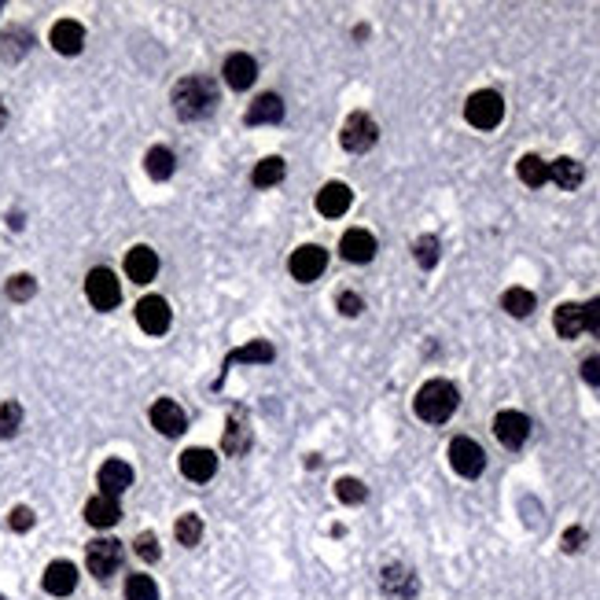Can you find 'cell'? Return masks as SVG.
<instances>
[{
    "instance_id": "52a82bcc",
    "label": "cell",
    "mask_w": 600,
    "mask_h": 600,
    "mask_svg": "<svg viewBox=\"0 0 600 600\" xmlns=\"http://www.w3.org/2000/svg\"><path fill=\"white\" fill-rule=\"evenodd\" d=\"M85 564H89V571L96 574V579H111V574L118 571V564H122V545L114 538H96L89 545V553H85Z\"/></svg>"
},
{
    "instance_id": "7a4b0ae2",
    "label": "cell",
    "mask_w": 600,
    "mask_h": 600,
    "mask_svg": "<svg viewBox=\"0 0 600 600\" xmlns=\"http://www.w3.org/2000/svg\"><path fill=\"white\" fill-rule=\"evenodd\" d=\"M214 85L207 78H185L173 89V107H178L181 118H207L214 111Z\"/></svg>"
},
{
    "instance_id": "d6a6232c",
    "label": "cell",
    "mask_w": 600,
    "mask_h": 600,
    "mask_svg": "<svg viewBox=\"0 0 600 600\" xmlns=\"http://www.w3.org/2000/svg\"><path fill=\"white\" fill-rule=\"evenodd\" d=\"M413 255H416L420 269H435L438 265V240L435 236H420L416 247H413Z\"/></svg>"
},
{
    "instance_id": "2e32d148",
    "label": "cell",
    "mask_w": 600,
    "mask_h": 600,
    "mask_svg": "<svg viewBox=\"0 0 600 600\" xmlns=\"http://www.w3.org/2000/svg\"><path fill=\"white\" fill-rule=\"evenodd\" d=\"M339 251L346 262H372V255H376V236L365 229H350L339 240Z\"/></svg>"
},
{
    "instance_id": "6da1fadb",
    "label": "cell",
    "mask_w": 600,
    "mask_h": 600,
    "mask_svg": "<svg viewBox=\"0 0 600 600\" xmlns=\"http://www.w3.org/2000/svg\"><path fill=\"white\" fill-rule=\"evenodd\" d=\"M457 409V387L446 380H431L416 391V416L428 423H442Z\"/></svg>"
},
{
    "instance_id": "e0dca14e",
    "label": "cell",
    "mask_w": 600,
    "mask_h": 600,
    "mask_svg": "<svg viewBox=\"0 0 600 600\" xmlns=\"http://www.w3.org/2000/svg\"><path fill=\"white\" fill-rule=\"evenodd\" d=\"M74 586H78V567L67 564V560L48 564V571H44V589L48 593H52V596H70Z\"/></svg>"
},
{
    "instance_id": "ee69618b",
    "label": "cell",
    "mask_w": 600,
    "mask_h": 600,
    "mask_svg": "<svg viewBox=\"0 0 600 600\" xmlns=\"http://www.w3.org/2000/svg\"><path fill=\"white\" fill-rule=\"evenodd\" d=\"M4 122H8V111H4V99H0V130H4Z\"/></svg>"
},
{
    "instance_id": "60d3db41",
    "label": "cell",
    "mask_w": 600,
    "mask_h": 600,
    "mask_svg": "<svg viewBox=\"0 0 600 600\" xmlns=\"http://www.w3.org/2000/svg\"><path fill=\"white\" fill-rule=\"evenodd\" d=\"M582 380L589 387H600V358H586L582 361Z\"/></svg>"
},
{
    "instance_id": "d6986e66",
    "label": "cell",
    "mask_w": 600,
    "mask_h": 600,
    "mask_svg": "<svg viewBox=\"0 0 600 600\" xmlns=\"http://www.w3.org/2000/svg\"><path fill=\"white\" fill-rule=\"evenodd\" d=\"M82 44H85V30L78 27L74 19H59L56 27H52V48L63 56H78L82 52Z\"/></svg>"
},
{
    "instance_id": "277c9868",
    "label": "cell",
    "mask_w": 600,
    "mask_h": 600,
    "mask_svg": "<svg viewBox=\"0 0 600 600\" xmlns=\"http://www.w3.org/2000/svg\"><path fill=\"white\" fill-rule=\"evenodd\" d=\"M449 464H454V471L464 475V479H475V475H483V468H486V454L475 438L461 435V438L449 442Z\"/></svg>"
},
{
    "instance_id": "484cf974",
    "label": "cell",
    "mask_w": 600,
    "mask_h": 600,
    "mask_svg": "<svg viewBox=\"0 0 600 600\" xmlns=\"http://www.w3.org/2000/svg\"><path fill=\"white\" fill-rule=\"evenodd\" d=\"M284 173H288V162H284V159H262V162L255 166V173H251V181H255L258 188H272V185L284 181Z\"/></svg>"
},
{
    "instance_id": "b9f144b4",
    "label": "cell",
    "mask_w": 600,
    "mask_h": 600,
    "mask_svg": "<svg viewBox=\"0 0 600 600\" xmlns=\"http://www.w3.org/2000/svg\"><path fill=\"white\" fill-rule=\"evenodd\" d=\"M339 313L358 317V313H361V298H358V295H350V291H343V295H339Z\"/></svg>"
},
{
    "instance_id": "9a60e30c",
    "label": "cell",
    "mask_w": 600,
    "mask_h": 600,
    "mask_svg": "<svg viewBox=\"0 0 600 600\" xmlns=\"http://www.w3.org/2000/svg\"><path fill=\"white\" fill-rule=\"evenodd\" d=\"M130 486H133V468L126 461H107L104 468H99V493L118 497V493H126Z\"/></svg>"
},
{
    "instance_id": "ffe728a7",
    "label": "cell",
    "mask_w": 600,
    "mask_h": 600,
    "mask_svg": "<svg viewBox=\"0 0 600 600\" xmlns=\"http://www.w3.org/2000/svg\"><path fill=\"white\" fill-rule=\"evenodd\" d=\"M284 118V99L277 92H262L251 107H247V122L251 126H272V122Z\"/></svg>"
},
{
    "instance_id": "4dcf8cb0",
    "label": "cell",
    "mask_w": 600,
    "mask_h": 600,
    "mask_svg": "<svg viewBox=\"0 0 600 600\" xmlns=\"http://www.w3.org/2000/svg\"><path fill=\"white\" fill-rule=\"evenodd\" d=\"M126 600H159V586L147 574H130L126 579Z\"/></svg>"
},
{
    "instance_id": "5b68a950",
    "label": "cell",
    "mask_w": 600,
    "mask_h": 600,
    "mask_svg": "<svg viewBox=\"0 0 600 600\" xmlns=\"http://www.w3.org/2000/svg\"><path fill=\"white\" fill-rule=\"evenodd\" d=\"M339 140H343L346 152L361 155V152H368V147L376 144V122H372L368 114H361V111H358V114H350V118L343 122Z\"/></svg>"
},
{
    "instance_id": "f546056e",
    "label": "cell",
    "mask_w": 600,
    "mask_h": 600,
    "mask_svg": "<svg viewBox=\"0 0 600 600\" xmlns=\"http://www.w3.org/2000/svg\"><path fill=\"white\" fill-rule=\"evenodd\" d=\"M144 166H147V173H152L155 181H166L170 173H173V152H170V147H152L147 159H144Z\"/></svg>"
},
{
    "instance_id": "4fadbf2b",
    "label": "cell",
    "mask_w": 600,
    "mask_h": 600,
    "mask_svg": "<svg viewBox=\"0 0 600 600\" xmlns=\"http://www.w3.org/2000/svg\"><path fill=\"white\" fill-rule=\"evenodd\" d=\"M155 272H159V258H155L152 247H133V251L126 255V277L133 284H152Z\"/></svg>"
},
{
    "instance_id": "ac0fdd59",
    "label": "cell",
    "mask_w": 600,
    "mask_h": 600,
    "mask_svg": "<svg viewBox=\"0 0 600 600\" xmlns=\"http://www.w3.org/2000/svg\"><path fill=\"white\" fill-rule=\"evenodd\" d=\"M255 78H258V63H255L251 56L236 52V56L225 59V82H229L233 89H240V92H243V89H251Z\"/></svg>"
},
{
    "instance_id": "74e56055",
    "label": "cell",
    "mask_w": 600,
    "mask_h": 600,
    "mask_svg": "<svg viewBox=\"0 0 600 600\" xmlns=\"http://www.w3.org/2000/svg\"><path fill=\"white\" fill-rule=\"evenodd\" d=\"M582 328L600 336V298H589V303L582 306Z\"/></svg>"
},
{
    "instance_id": "d4e9b609",
    "label": "cell",
    "mask_w": 600,
    "mask_h": 600,
    "mask_svg": "<svg viewBox=\"0 0 600 600\" xmlns=\"http://www.w3.org/2000/svg\"><path fill=\"white\" fill-rule=\"evenodd\" d=\"M553 324H557V332H560V339H579L586 328H582V306H574V303H564V306H557V317H553Z\"/></svg>"
},
{
    "instance_id": "3957f363",
    "label": "cell",
    "mask_w": 600,
    "mask_h": 600,
    "mask_svg": "<svg viewBox=\"0 0 600 600\" xmlns=\"http://www.w3.org/2000/svg\"><path fill=\"white\" fill-rule=\"evenodd\" d=\"M464 118L471 122L475 130H493L497 122L505 118V99L497 96V92H490V89H483V92H475L468 104H464Z\"/></svg>"
},
{
    "instance_id": "83f0119b",
    "label": "cell",
    "mask_w": 600,
    "mask_h": 600,
    "mask_svg": "<svg viewBox=\"0 0 600 600\" xmlns=\"http://www.w3.org/2000/svg\"><path fill=\"white\" fill-rule=\"evenodd\" d=\"M221 446H225V454L229 457H240L247 446H251V431L243 428V420H233L229 428H225V438H221Z\"/></svg>"
},
{
    "instance_id": "cb8c5ba5",
    "label": "cell",
    "mask_w": 600,
    "mask_h": 600,
    "mask_svg": "<svg viewBox=\"0 0 600 600\" xmlns=\"http://www.w3.org/2000/svg\"><path fill=\"white\" fill-rule=\"evenodd\" d=\"M582 178H586V170H582V162L579 159H557V162H549V181L553 185H560L564 192H571V188H579L582 185Z\"/></svg>"
},
{
    "instance_id": "44dd1931",
    "label": "cell",
    "mask_w": 600,
    "mask_h": 600,
    "mask_svg": "<svg viewBox=\"0 0 600 600\" xmlns=\"http://www.w3.org/2000/svg\"><path fill=\"white\" fill-rule=\"evenodd\" d=\"M118 516H122V509H118V497H107V493L92 497V501L85 505V519L92 523V527H99V531L114 527V523H118Z\"/></svg>"
},
{
    "instance_id": "8fae6325",
    "label": "cell",
    "mask_w": 600,
    "mask_h": 600,
    "mask_svg": "<svg viewBox=\"0 0 600 600\" xmlns=\"http://www.w3.org/2000/svg\"><path fill=\"white\" fill-rule=\"evenodd\" d=\"M152 428L166 438H178L185 428H188V420H185V409L178 402H170V398H162V402L152 406Z\"/></svg>"
},
{
    "instance_id": "9c48e42d",
    "label": "cell",
    "mask_w": 600,
    "mask_h": 600,
    "mask_svg": "<svg viewBox=\"0 0 600 600\" xmlns=\"http://www.w3.org/2000/svg\"><path fill=\"white\" fill-rule=\"evenodd\" d=\"M324 265H328V255H324V247L317 243H306V247H298V251L291 255V277L295 280H303V284H313Z\"/></svg>"
},
{
    "instance_id": "f1b7e54d",
    "label": "cell",
    "mask_w": 600,
    "mask_h": 600,
    "mask_svg": "<svg viewBox=\"0 0 600 600\" xmlns=\"http://www.w3.org/2000/svg\"><path fill=\"white\" fill-rule=\"evenodd\" d=\"M501 306H505L512 317H527V313H534V295H531L527 288H509L505 298H501Z\"/></svg>"
},
{
    "instance_id": "7402d4cb",
    "label": "cell",
    "mask_w": 600,
    "mask_h": 600,
    "mask_svg": "<svg viewBox=\"0 0 600 600\" xmlns=\"http://www.w3.org/2000/svg\"><path fill=\"white\" fill-rule=\"evenodd\" d=\"M277 358V350H272V343H265V339H255V343H247V346H236L229 358H225V365L221 368H233V365H240V361H247V365H265V361H272Z\"/></svg>"
},
{
    "instance_id": "7c38bea8",
    "label": "cell",
    "mask_w": 600,
    "mask_h": 600,
    "mask_svg": "<svg viewBox=\"0 0 600 600\" xmlns=\"http://www.w3.org/2000/svg\"><path fill=\"white\" fill-rule=\"evenodd\" d=\"M214 471H217V457L210 454V449H185L181 454V475L192 483H207L214 479Z\"/></svg>"
},
{
    "instance_id": "8992f818",
    "label": "cell",
    "mask_w": 600,
    "mask_h": 600,
    "mask_svg": "<svg viewBox=\"0 0 600 600\" xmlns=\"http://www.w3.org/2000/svg\"><path fill=\"white\" fill-rule=\"evenodd\" d=\"M85 295H89V303L96 310H114L118 298H122V288H118L111 269H92L89 280H85Z\"/></svg>"
},
{
    "instance_id": "e575fe53",
    "label": "cell",
    "mask_w": 600,
    "mask_h": 600,
    "mask_svg": "<svg viewBox=\"0 0 600 600\" xmlns=\"http://www.w3.org/2000/svg\"><path fill=\"white\" fill-rule=\"evenodd\" d=\"M22 423V406L19 402H4L0 406V438H12Z\"/></svg>"
},
{
    "instance_id": "1f68e13d",
    "label": "cell",
    "mask_w": 600,
    "mask_h": 600,
    "mask_svg": "<svg viewBox=\"0 0 600 600\" xmlns=\"http://www.w3.org/2000/svg\"><path fill=\"white\" fill-rule=\"evenodd\" d=\"M27 48H30V34H22V30H12V34L0 37V56L4 59H22Z\"/></svg>"
},
{
    "instance_id": "30bf717a",
    "label": "cell",
    "mask_w": 600,
    "mask_h": 600,
    "mask_svg": "<svg viewBox=\"0 0 600 600\" xmlns=\"http://www.w3.org/2000/svg\"><path fill=\"white\" fill-rule=\"evenodd\" d=\"M137 324L147 332V336H162L170 328V306H166V298L159 295H147L137 303Z\"/></svg>"
},
{
    "instance_id": "ba28073f",
    "label": "cell",
    "mask_w": 600,
    "mask_h": 600,
    "mask_svg": "<svg viewBox=\"0 0 600 600\" xmlns=\"http://www.w3.org/2000/svg\"><path fill=\"white\" fill-rule=\"evenodd\" d=\"M493 435H497V442H501V446L519 449L523 442L531 438V420L523 416V413H516V409H505V413L493 416Z\"/></svg>"
},
{
    "instance_id": "603a6c76",
    "label": "cell",
    "mask_w": 600,
    "mask_h": 600,
    "mask_svg": "<svg viewBox=\"0 0 600 600\" xmlns=\"http://www.w3.org/2000/svg\"><path fill=\"white\" fill-rule=\"evenodd\" d=\"M383 593H391L398 600H409L416 593V574L409 567H402V564H391L383 571Z\"/></svg>"
},
{
    "instance_id": "f35d334b",
    "label": "cell",
    "mask_w": 600,
    "mask_h": 600,
    "mask_svg": "<svg viewBox=\"0 0 600 600\" xmlns=\"http://www.w3.org/2000/svg\"><path fill=\"white\" fill-rule=\"evenodd\" d=\"M8 527H12V531H19V534H22V531H30V527H34V512H30L27 505L12 509V516H8Z\"/></svg>"
},
{
    "instance_id": "5bb4252c",
    "label": "cell",
    "mask_w": 600,
    "mask_h": 600,
    "mask_svg": "<svg viewBox=\"0 0 600 600\" xmlns=\"http://www.w3.org/2000/svg\"><path fill=\"white\" fill-rule=\"evenodd\" d=\"M350 203H354V192H350L346 185H339V181L324 185V188L317 192V210H320L324 217H343V214L350 210Z\"/></svg>"
},
{
    "instance_id": "8d00e7d4",
    "label": "cell",
    "mask_w": 600,
    "mask_h": 600,
    "mask_svg": "<svg viewBox=\"0 0 600 600\" xmlns=\"http://www.w3.org/2000/svg\"><path fill=\"white\" fill-rule=\"evenodd\" d=\"M37 291V280L27 277V272H19V277L8 280V298H15V303H27V298H34Z\"/></svg>"
},
{
    "instance_id": "4316f807",
    "label": "cell",
    "mask_w": 600,
    "mask_h": 600,
    "mask_svg": "<svg viewBox=\"0 0 600 600\" xmlns=\"http://www.w3.org/2000/svg\"><path fill=\"white\" fill-rule=\"evenodd\" d=\"M516 170H519V181L531 185V188H541V185L549 181V162L538 159V155H523Z\"/></svg>"
},
{
    "instance_id": "7bdbcfd3",
    "label": "cell",
    "mask_w": 600,
    "mask_h": 600,
    "mask_svg": "<svg viewBox=\"0 0 600 600\" xmlns=\"http://www.w3.org/2000/svg\"><path fill=\"white\" fill-rule=\"evenodd\" d=\"M582 541H586V531H582V527H571V531L564 534V549H567V553H579Z\"/></svg>"
},
{
    "instance_id": "d590c367",
    "label": "cell",
    "mask_w": 600,
    "mask_h": 600,
    "mask_svg": "<svg viewBox=\"0 0 600 600\" xmlns=\"http://www.w3.org/2000/svg\"><path fill=\"white\" fill-rule=\"evenodd\" d=\"M173 534H178L181 545H195L199 538H203V523H199V516H181L178 527H173Z\"/></svg>"
},
{
    "instance_id": "836d02e7",
    "label": "cell",
    "mask_w": 600,
    "mask_h": 600,
    "mask_svg": "<svg viewBox=\"0 0 600 600\" xmlns=\"http://www.w3.org/2000/svg\"><path fill=\"white\" fill-rule=\"evenodd\" d=\"M365 493H368V490H365L361 479H339V483H336V497H339L343 505H361Z\"/></svg>"
},
{
    "instance_id": "ab89813d",
    "label": "cell",
    "mask_w": 600,
    "mask_h": 600,
    "mask_svg": "<svg viewBox=\"0 0 600 600\" xmlns=\"http://www.w3.org/2000/svg\"><path fill=\"white\" fill-rule=\"evenodd\" d=\"M137 557L147 560V564L159 560V538H155V534H140V538H137Z\"/></svg>"
}]
</instances>
